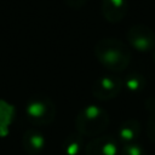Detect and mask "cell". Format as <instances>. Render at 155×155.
Here are the masks:
<instances>
[{
	"mask_svg": "<svg viewBox=\"0 0 155 155\" xmlns=\"http://www.w3.org/2000/svg\"><path fill=\"white\" fill-rule=\"evenodd\" d=\"M94 54L103 67L114 73L126 69L131 61V51L128 46L114 38L99 40L94 46Z\"/></svg>",
	"mask_w": 155,
	"mask_h": 155,
	"instance_id": "6da1fadb",
	"label": "cell"
},
{
	"mask_svg": "<svg viewBox=\"0 0 155 155\" xmlns=\"http://www.w3.org/2000/svg\"><path fill=\"white\" fill-rule=\"evenodd\" d=\"M109 124L108 113L94 104L85 107L75 119L76 132L81 136H97L102 133Z\"/></svg>",
	"mask_w": 155,
	"mask_h": 155,
	"instance_id": "7a4b0ae2",
	"label": "cell"
},
{
	"mask_svg": "<svg viewBox=\"0 0 155 155\" xmlns=\"http://www.w3.org/2000/svg\"><path fill=\"white\" fill-rule=\"evenodd\" d=\"M117 139L111 136L94 138L85 147L86 155H117Z\"/></svg>",
	"mask_w": 155,
	"mask_h": 155,
	"instance_id": "8992f818",
	"label": "cell"
},
{
	"mask_svg": "<svg viewBox=\"0 0 155 155\" xmlns=\"http://www.w3.org/2000/svg\"><path fill=\"white\" fill-rule=\"evenodd\" d=\"M153 59H154V63H155V50H154V53H153Z\"/></svg>",
	"mask_w": 155,
	"mask_h": 155,
	"instance_id": "9a60e30c",
	"label": "cell"
},
{
	"mask_svg": "<svg viewBox=\"0 0 155 155\" xmlns=\"http://www.w3.org/2000/svg\"><path fill=\"white\" fill-rule=\"evenodd\" d=\"M23 140H24V147H25L27 151H29L31 154L40 153L45 144V139H44L42 134L34 130L27 132Z\"/></svg>",
	"mask_w": 155,
	"mask_h": 155,
	"instance_id": "30bf717a",
	"label": "cell"
},
{
	"mask_svg": "<svg viewBox=\"0 0 155 155\" xmlns=\"http://www.w3.org/2000/svg\"><path fill=\"white\" fill-rule=\"evenodd\" d=\"M82 149V136L78 132L69 134L63 144V150L65 155H79Z\"/></svg>",
	"mask_w": 155,
	"mask_h": 155,
	"instance_id": "8fae6325",
	"label": "cell"
},
{
	"mask_svg": "<svg viewBox=\"0 0 155 155\" xmlns=\"http://www.w3.org/2000/svg\"><path fill=\"white\" fill-rule=\"evenodd\" d=\"M127 12V0H103L102 13L110 23L120 22Z\"/></svg>",
	"mask_w": 155,
	"mask_h": 155,
	"instance_id": "52a82bcc",
	"label": "cell"
},
{
	"mask_svg": "<svg viewBox=\"0 0 155 155\" xmlns=\"http://www.w3.org/2000/svg\"><path fill=\"white\" fill-rule=\"evenodd\" d=\"M121 155H147L145 150L137 143H131V144H125Z\"/></svg>",
	"mask_w": 155,
	"mask_h": 155,
	"instance_id": "4fadbf2b",
	"label": "cell"
},
{
	"mask_svg": "<svg viewBox=\"0 0 155 155\" xmlns=\"http://www.w3.org/2000/svg\"><path fill=\"white\" fill-rule=\"evenodd\" d=\"M148 121H147V134L151 142L155 143V98H150L147 103Z\"/></svg>",
	"mask_w": 155,
	"mask_h": 155,
	"instance_id": "7c38bea8",
	"label": "cell"
},
{
	"mask_svg": "<svg viewBox=\"0 0 155 155\" xmlns=\"http://www.w3.org/2000/svg\"><path fill=\"white\" fill-rule=\"evenodd\" d=\"M122 81H124V87L130 93H140L147 86L145 76L142 75L140 73H131Z\"/></svg>",
	"mask_w": 155,
	"mask_h": 155,
	"instance_id": "9c48e42d",
	"label": "cell"
},
{
	"mask_svg": "<svg viewBox=\"0 0 155 155\" xmlns=\"http://www.w3.org/2000/svg\"><path fill=\"white\" fill-rule=\"evenodd\" d=\"M27 114L36 124H50L54 119V104L46 97H36L28 103Z\"/></svg>",
	"mask_w": 155,
	"mask_h": 155,
	"instance_id": "5b68a950",
	"label": "cell"
},
{
	"mask_svg": "<svg viewBox=\"0 0 155 155\" xmlns=\"http://www.w3.org/2000/svg\"><path fill=\"white\" fill-rule=\"evenodd\" d=\"M124 87V81L115 74H107L98 78L92 86V94L101 101H108L116 97Z\"/></svg>",
	"mask_w": 155,
	"mask_h": 155,
	"instance_id": "277c9868",
	"label": "cell"
},
{
	"mask_svg": "<svg viewBox=\"0 0 155 155\" xmlns=\"http://www.w3.org/2000/svg\"><path fill=\"white\" fill-rule=\"evenodd\" d=\"M86 1H87V0H65L67 5H68L69 7H71V8H75V10L81 8V7L86 4Z\"/></svg>",
	"mask_w": 155,
	"mask_h": 155,
	"instance_id": "5bb4252c",
	"label": "cell"
},
{
	"mask_svg": "<svg viewBox=\"0 0 155 155\" xmlns=\"http://www.w3.org/2000/svg\"><path fill=\"white\" fill-rule=\"evenodd\" d=\"M127 42L138 52H150L155 50V33L147 25L134 24L127 31Z\"/></svg>",
	"mask_w": 155,
	"mask_h": 155,
	"instance_id": "3957f363",
	"label": "cell"
},
{
	"mask_svg": "<svg viewBox=\"0 0 155 155\" xmlns=\"http://www.w3.org/2000/svg\"><path fill=\"white\" fill-rule=\"evenodd\" d=\"M140 133V124L138 120L130 119L121 124L117 131V140L124 144H131L136 143V139L138 138Z\"/></svg>",
	"mask_w": 155,
	"mask_h": 155,
	"instance_id": "ba28073f",
	"label": "cell"
}]
</instances>
